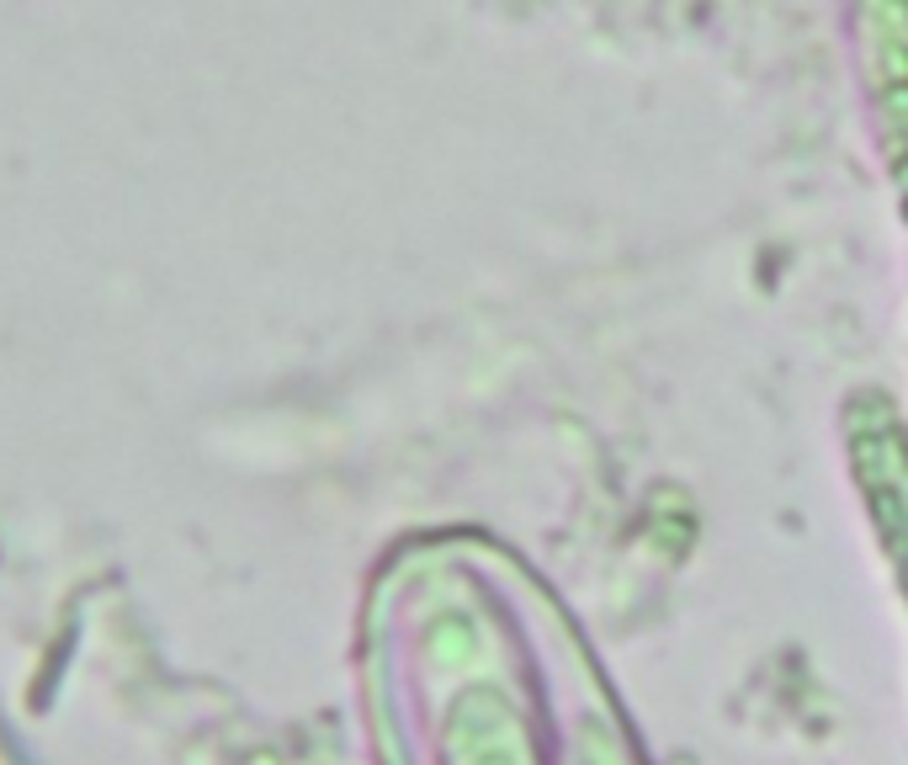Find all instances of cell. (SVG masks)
<instances>
[{
	"label": "cell",
	"mask_w": 908,
	"mask_h": 765,
	"mask_svg": "<svg viewBox=\"0 0 908 765\" xmlns=\"http://www.w3.org/2000/svg\"><path fill=\"white\" fill-rule=\"evenodd\" d=\"M892 494H898V500H908V473H904V479H898V490H892ZM892 494H887V490H871V500L882 505V511H877V521H887V516H892ZM904 521H908V511H904ZM882 532H892V521H887Z\"/></svg>",
	"instance_id": "obj_1"
}]
</instances>
